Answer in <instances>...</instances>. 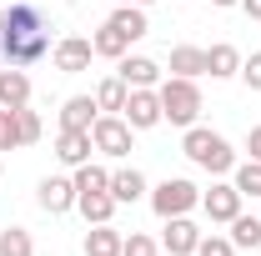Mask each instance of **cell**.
Returning a JSON list of instances; mask_svg holds the SVG:
<instances>
[{
    "instance_id": "1",
    "label": "cell",
    "mask_w": 261,
    "mask_h": 256,
    "mask_svg": "<svg viewBox=\"0 0 261 256\" xmlns=\"http://www.w3.org/2000/svg\"><path fill=\"white\" fill-rule=\"evenodd\" d=\"M0 56L10 65H35L50 56V20L35 0H10L0 10Z\"/></svg>"
},
{
    "instance_id": "2",
    "label": "cell",
    "mask_w": 261,
    "mask_h": 256,
    "mask_svg": "<svg viewBox=\"0 0 261 256\" xmlns=\"http://www.w3.org/2000/svg\"><path fill=\"white\" fill-rule=\"evenodd\" d=\"M181 151L191 156V166L211 171V176H226V171H236V151H231V141H226V136H216V131H206V126H186Z\"/></svg>"
},
{
    "instance_id": "3",
    "label": "cell",
    "mask_w": 261,
    "mask_h": 256,
    "mask_svg": "<svg viewBox=\"0 0 261 256\" xmlns=\"http://www.w3.org/2000/svg\"><path fill=\"white\" fill-rule=\"evenodd\" d=\"M156 96H161V121L171 126H196V116H201V86L186 81V75H171L156 86Z\"/></svg>"
},
{
    "instance_id": "4",
    "label": "cell",
    "mask_w": 261,
    "mask_h": 256,
    "mask_svg": "<svg viewBox=\"0 0 261 256\" xmlns=\"http://www.w3.org/2000/svg\"><path fill=\"white\" fill-rule=\"evenodd\" d=\"M151 206H156L161 221H171V216H186L191 206H201V191H196L186 176H166L161 186L151 191Z\"/></svg>"
},
{
    "instance_id": "5",
    "label": "cell",
    "mask_w": 261,
    "mask_h": 256,
    "mask_svg": "<svg viewBox=\"0 0 261 256\" xmlns=\"http://www.w3.org/2000/svg\"><path fill=\"white\" fill-rule=\"evenodd\" d=\"M91 141H96L100 156H130V121L126 116H96V126H91Z\"/></svg>"
},
{
    "instance_id": "6",
    "label": "cell",
    "mask_w": 261,
    "mask_h": 256,
    "mask_svg": "<svg viewBox=\"0 0 261 256\" xmlns=\"http://www.w3.org/2000/svg\"><path fill=\"white\" fill-rule=\"evenodd\" d=\"M56 70H65V75H81V70H91V56H96V45L86 40V35H65V40H56Z\"/></svg>"
},
{
    "instance_id": "7",
    "label": "cell",
    "mask_w": 261,
    "mask_h": 256,
    "mask_svg": "<svg viewBox=\"0 0 261 256\" xmlns=\"http://www.w3.org/2000/svg\"><path fill=\"white\" fill-rule=\"evenodd\" d=\"M121 116L130 121V131H151V126H161V96H156L151 86H146V91H130Z\"/></svg>"
},
{
    "instance_id": "8",
    "label": "cell",
    "mask_w": 261,
    "mask_h": 256,
    "mask_svg": "<svg viewBox=\"0 0 261 256\" xmlns=\"http://www.w3.org/2000/svg\"><path fill=\"white\" fill-rule=\"evenodd\" d=\"M35 201H40V211L65 216V211L75 206V181H65V176H45V181L35 186Z\"/></svg>"
},
{
    "instance_id": "9",
    "label": "cell",
    "mask_w": 261,
    "mask_h": 256,
    "mask_svg": "<svg viewBox=\"0 0 261 256\" xmlns=\"http://www.w3.org/2000/svg\"><path fill=\"white\" fill-rule=\"evenodd\" d=\"M241 201H246V196L236 191V186H211V191L201 196V211H206L211 221L231 226V221H236V216H241Z\"/></svg>"
},
{
    "instance_id": "10",
    "label": "cell",
    "mask_w": 261,
    "mask_h": 256,
    "mask_svg": "<svg viewBox=\"0 0 261 256\" xmlns=\"http://www.w3.org/2000/svg\"><path fill=\"white\" fill-rule=\"evenodd\" d=\"M161 246H166L171 256H196V246H201V231H196V221H191V216H171V221H166Z\"/></svg>"
},
{
    "instance_id": "11",
    "label": "cell",
    "mask_w": 261,
    "mask_h": 256,
    "mask_svg": "<svg viewBox=\"0 0 261 256\" xmlns=\"http://www.w3.org/2000/svg\"><path fill=\"white\" fill-rule=\"evenodd\" d=\"M121 81H126L130 91H156L161 86V65L151 61V56H121Z\"/></svg>"
},
{
    "instance_id": "12",
    "label": "cell",
    "mask_w": 261,
    "mask_h": 256,
    "mask_svg": "<svg viewBox=\"0 0 261 256\" xmlns=\"http://www.w3.org/2000/svg\"><path fill=\"white\" fill-rule=\"evenodd\" d=\"M96 116H100L96 96H70L61 106V131H91V126H96Z\"/></svg>"
},
{
    "instance_id": "13",
    "label": "cell",
    "mask_w": 261,
    "mask_h": 256,
    "mask_svg": "<svg viewBox=\"0 0 261 256\" xmlns=\"http://www.w3.org/2000/svg\"><path fill=\"white\" fill-rule=\"evenodd\" d=\"M91 151H96L91 131H61V136H56V156H61L65 166H86Z\"/></svg>"
},
{
    "instance_id": "14",
    "label": "cell",
    "mask_w": 261,
    "mask_h": 256,
    "mask_svg": "<svg viewBox=\"0 0 261 256\" xmlns=\"http://www.w3.org/2000/svg\"><path fill=\"white\" fill-rule=\"evenodd\" d=\"M0 106L5 111H20V106H31V75L15 65V70H0Z\"/></svg>"
},
{
    "instance_id": "15",
    "label": "cell",
    "mask_w": 261,
    "mask_h": 256,
    "mask_svg": "<svg viewBox=\"0 0 261 256\" xmlns=\"http://www.w3.org/2000/svg\"><path fill=\"white\" fill-rule=\"evenodd\" d=\"M206 75H211V81L241 75V50H236V45H226V40H221V45H211V50H206Z\"/></svg>"
},
{
    "instance_id": "16",
    "label": "cell",
    "mask_w": 261,
    "mask_h": 256,
    "mask_svg": "<svg viewBox=\"0 0 261 256\" xmlns=\"http://www.w3.org/2000/svg\"><path fill=\"white\" fill-rule=\"evenodd\" d=\"M111 196H116V206H130V201H141L146 196V176L126 166V171H111Z\"/></svg>"
},
{
    "instance_id": "17",
    "label": "cell",
    "mask_w": 261,
    "mask_h": 256,
    "mask_svg": "<svg viewBox=\"0 0 261 256\" xmlns=\"http://www.w3.org/2000/svg\"><path fill=\"white\" fill-rule=\"evenodd\" d=\"M106 25H116L126 40H141V35H151V25H146V10H141V5H116Z\"/></svg>"
},
{
    "instance_id": "18",
    "label": "cell",
    "mask_w": 261,
    "mask_h": 256,
    "mask_svg": "<svg viewBox=\"0 0 261 256\" xmlns=\"http://www.w3.org/2000/svg\"><path fill=\"white\" fill-rule=\"evenodd\" d=\"M121 246H126V236H121L111 221L86 231V256H121Z\"/></svg>"
},
{
    "instance_id": "19",
    "label": "cell",
    "mask_w": 261,
    "mask_h": 256,
    "mask_svg": "<svg viewBox=\"0 0 261 256\" xmlns=\"http://www.w3.org/2000/svg\"><path fill=\"white\" fill-rule=\"evenodd\" d=\"M75 206H81V216L91 226H106L111 216H116V196L111 191H86V196H75Z\"/></svg>"
},
{
    "instance_id": "20",
    "label": "cell",
    "mask_w": 261,
    "mask_h": 256,
    "mask_svg": "<svg viewBox=\"0 0 261 256\" xmlns=\"http://www.w3.org/2000/svg\"><path fill=\"white\" fill-rule=\"evenodd\" d=\"M171 70L186 75V81L206 75V50H201V45H176V50H171Z\"/></svg>"
},
{
    "instance_id": "21",
    "label": "cell",
    "mask_w": 261,
    "mask_h": 256,
    "mask_svg": "<svg viewBox=\"0 0 261 256\" xmlns=\"http://www.w3.org/2000/svg\"><path fill=\"white\" fill-rule=\"evenodd\" d=\"M91 45H96V56H106V61H121V56L130 50V40L116 31V25H100V31L91 35Z\"/></svg>"
},
{
    "instance_id": "22",
    "label": "cell",
    "mask_w": 261,
    "mask_h": 256,
    "mask_svg": "<svg viewBox=\"0 0 261 256\" xmlns=\"http://www.w3.org/2000/svg\"><path fill=\"white\" fill-rule=\"evenodd\" d=\"M126 96H130V86L121 81V75H111V81H100V86H96V106H100V111H111V116L126 111Z\"/></svg>"
},
{
    "instance_id": "23",
    "label": "cell",
    "mask_w": 261,
    "mask_h": 256,
    "mask_svg": "<svg viewBox=\"0 0 261 256\" xmlns=\"http://www.w3.org/2000/svg\"><path fill=\"white\" fill-rule=\"evenodd\" d=\"M86 191H111V171L106 166H75V196H86Z\"/></svg>"
},
{
    "instance_id": "24",
    "label": "cell",
    "mask_w": 261,
    "mask_h": 256,
    "mask_svg": "<svg viewBox=\"0 0 261 256\" xmlns=\"http://www.w3.org/2000/svg\"><path fill=\"white\" fill-rule=\"evenodd\" d=\"M0 256H35V241L25 226H10V231H0Z\"/></svg>"
},
{
    "instance_id": "25",
    "label": "cell",
    "mask_w": 261,
    "mask_h": 256,
    "mask_svg": "<svg viewBox=\"0 0 261 256\" xmlns=\"http://www.w3.org/2000/svg\"><path fill=\"white\" fill-rule=\"evenodd\" d=\"M231 241L246 246V251H256L261 246V216H236V221H231Z\"/></svg>"
},
{
    "instance_id": "26",
    "label": "cell",
    "mask_w": 261,
    "mask_h": 256,
    "mask_svg": "<svg viewBox=\"0 0 261 256\" xmlns=\"http://www.w3.org/2000/svg\"><path fill=\"white\" fill-rule=\"evenodd\" d=\"M15 141H20V146H35V141H40V116H35L31 106L15 111Z\"/></svg>"
},
{
    "instance_id": "27",
    "label": "cell",
    "mask_w": 261,
    "mask_h": 256,
    "mask_svg": "<svg viewBox=\"0 0 261 256\" xmlns=\"http://www.w3.org/2000/svg\"><path fill=\"white\" fill-rule=\"evenodd\" d=\"M241 196H261V161H246V166H236V181H231Z\"/></svg>"
},
{
    "instance_id": "28",
    "label": "cell",
    "mask_w": 261,
    "mask_h": 256,
    "mask_svg": "<svg viewBox=\"0 0 261 256\" xmlns=\"http://www.w3.org/2000/svg\"><path fill=\"white\" fill-rule=\"evenodd\" d=\"M196 256H236V241L231 236H201Z\"/></svg>"
},
{
    "instance_id": "29",
    "label": "cell",
    "mask_w": 261,
    "mask_h": 256,
    "mask_svg": "<svg viewBox=\"0 0 261 256\" xmlns=\"http://www.w3.org/2000/svg\"><path fill=\"white\" fill-rule=\"evenodd\" d=\"M121 256H156V241H151V236H141V231H130L126 246H121Z\"/></svg>"
},
{
    "instance_id": "30",
    "label": "cell",
    "mask_w": 261,
    "mask_h": 256,
    "mask_svg": "<svg viewBox=\"0 0 261 256\" xmlns=\"http://www.w3.org/2000/svg\"><path fill=\"white\" fill-rule=\"evenodd\" d=\"M10 146H20V141H15V111L0 106V151H10Z\"/></svg>"
},
{
    "instance_id": "31",
    "label": "cell",
    "mask_w": 261,
    "mask_h": 256,
    "mask_svg": "<svg viewBox=\"0 0 261 256\" xmlns=\"http://www.w3.org/2000/svg\"><path fill=\"white\" fill-rule=\"evenodd\" d=\"M241 81H246L251 91H261V50L251 56V61H241Z\"/></svg>"
},
{
    "instance_id": "32",
    "label": "cell",
    "mask_w": 261,
    "mask_h": 256,
    "mask_svg": "<svg viewBox=\"0 0 261 256\" xmlns=\"http://www.w3.org/2000/svg\"><path fill=\"white\" fill-rule=\"evenodd\" d=\"M246 151H251V161H261V126L246 131Z\"/></svg>"
},
{
    "instance_id": "33",
    "label": "cell",
    "mask_w": 261,
    "mask_h": 256,
    "mask_svg": "<svg viewBox=\"0 0 261 256\" xmlns=\"http://www.w3.org/2000/svg\"><path fill=\"white\" fill-rule=\"evenodd\" d=\"M241 10H246L251 20H261V0H241Z\"/></svg>"
},
{
    "instance_id": "34",
    "label": "cell",
    "mask_w": 261,
    "mask_h": 256,
    "mask_svg": "<svg viewBox=\"0 0 261 256\" xmlns=\"http://www.w3.org/2000/svg\"><path fill=\"white\" fill-rule=\"evenodd\" d=\"M211 5H241V0H211Z\"/></svg>"
},
{
    "instance_id": "35",
    "label": "cell",
    "mask_w": 261,
    "mask_h": 256,
    "mask_svg": "<svg viewBox=\"0 0 261 256\" xmlns=\"http://www.w3.org/2000/svg\"><path fill=\"white\" fill-rule=\"evenodd\" d=\"M116 5H136V0H116Z\"/></svg>"
},
{
    "instance_id": "36",
    "label": "cell",
    "mask_w": 261,
    "mask_h": 256,
    "mask_svg": "<svg viewBox=\"0 0 261 256\" xmlns=\"http://www.w3.org/2000/svg\"><path fill=\"white\" fill-rule=\"evenodd\" d=\"M136 5H151V0H136Z\"/></svg>"
},
{
    "instance_id": "37",
    "label": "cell",
    "mask_w": 261,
    "mask_h": 256,
    "mask_svg": "<svg viewBox=\"0 0 261 256\" xmlns=\"http://www.w3.org/2000/svg\"><path fill=\"white\" fill-rule=\"evenodd\" d=\"M65 5H75V0H65Z\"/></svg>"
}]
</instances>
